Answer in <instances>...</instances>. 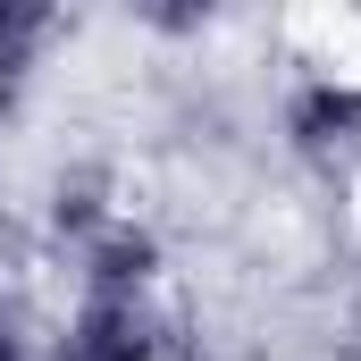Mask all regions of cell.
<instances>
[{
	"mask_svg": "<svg viewBox=\"0 0 361 361\" xmlns=\"http://www.w3.org/2000/svg\"><path fill=\"white\" fill-rule=\"evenodd\" d=\"M0 361H8V353H0Z\"/></svg>",
	"mask_w": 361,
	"mask_h": 361,
	"instance_id": "1",
	"label": "cell"
}]
</instances>
